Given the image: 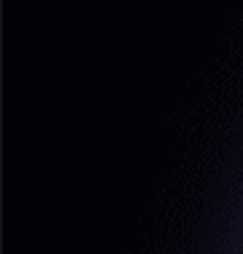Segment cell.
Segmentation results:
<instances>
[]
</instances>
